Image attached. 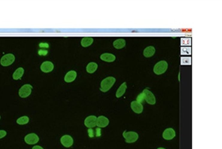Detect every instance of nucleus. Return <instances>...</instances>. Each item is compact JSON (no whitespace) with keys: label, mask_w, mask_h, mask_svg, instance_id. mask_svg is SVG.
<instances>
[{"label":"nucleus","mask_w":222,"mask_h":149,"mask_svg":"<svg viewBox=\"0 0 222 149\" xmlns=\"http://www.w3.org/2000/svg\"><path fill=\"white\" fill-rule=\"evenodd\" d=\"M144 99L146 102H147L148 104L151 105H154L155 104L156 100H155V97L154 94L152 93L150 90L147 89H145L143 92H142Z\"/></svg>","instance_id":"4"},{"label":"nucleus","mask_w":222,"mask_h":149,"mask_svg":"<svg viewBox=\"0 0 222 149\" xmlns=\"http://www.w3.org/2000/svg\"><path fill=\"white\" fill-rule=\"evenodd\" d=\"M61 144L66 148H69L73 146L74 143V140L72 136L68 135H65L61 138Z\"/></svg>","instance_id":"8"},{"label":"nucleus","mask_w":222,"mask_h":149,"mask_svg":"<svg viewBox=\"0 0 222 149\" xmlns=\"http://www.w3.org/2000/svg\"><path fill=\"white\" fill-rule=\"evenodd\" d=\"M176 136L175 131L173 128H167L166 129L163 133H162V138L166 140H173Z\"/></svg>","instance_id":"10"},{"label":"nucleus","mask_w":222,"mask_h":149,"mask_svg":"<svg viewBox=\"0 0 222 149\" xmlns=\"http://www.w3.org/2000/svg\"><path fill=\"white\" fill-rule=\"evenodd\" d=\"M98 68V65L96 62H90L86 66V71L89 73H93Z\"/></svg>","instance_id":"20"},{"label":"nucleus","mask_w":222,"mask_h":149,"mask_svg":"<svg viewBox=\"0 0 222 149\" xmlns=\"http://www.w3.org/2000/svg\"><path fill=\"white\" fill-rule=\"evenodd\" d=\"M181 54L182 55H191V47H183L181 48Z\"/></svg>","instance_id":"24"},{"label":"nucleus","mask_w":222,"mask_h":149,"mask_svg":"<svg viewBox=\"0 0 222 149\" xmlns=\"http://www.w3.org/2000/svg\"><path fill=\"white\" fill-rule=\"evenodd\" d=\"M0 119H1V116H0Z\"/></svg>","instance_id":"34"},{"label":"nucleus","mask_w":222,"mask_h":149,"mask_svg":"<svg viewBox=\"0 0 222 149\" xmlns=\"http://www.w3.org/2000/svg\"><path fill=\"white\" fill-rule=\"evenodd\" d=\"M109 124V120L105 116H99L96 119V126L100 128L107 127Z\"/></svg>","instance_id":"11"},{"label":"nucleus","mask_w":222,"mask_h":149,"mask_svg":"<svg viewBox=\"0 0 222 149\" xmlns=\"http://www.w3.org/2000/svg\"><path fill=\"white\" fill-rule=\"evenodd\" d=\"M144 101H145V99H144V96L143 93H140V94H138L137 98V102L140 103L142 104L144 102Z\"/></svg>","instance_id":"26"},{"label":"nucleus","mask_w":222,"mask_h":149,"mask_svg":"<svg viewBox=\"0 0 222 149\" xmlns=\"http://www.w3.org/2000/svg\"><path fill=\"white\" fill-rule=\"evenodd\" d=\"M97 117L95 115H90L87 117L84 120V124L88 128H93L96 126Z\"/></svg>","instance_id":"9"},{"label":"nucleus","mask_w":222,"mask_h":149,"mask_svg":"<svg viewBox=\"0 0 222 149\" xmlns=\"http://www.w3.org/2000/svg\"><path fill=\"white\" fill-rule=\"evenodd\" d=\"M181 45L182 46H188L191 45V38H182L181 39Z\"/></svg>","instance_id":"25"},{"label":"nucleus","mask_w":222,"mask_h":149,"mask_svg":"<svg viewBox=\"0 0 222 149\" xmlns=\"http://www.w3.org/2000/svg\"><path fill=\"white\" fill-rule=\"evenodd\" d=\"M15 57L13 54H5L1 57V61H0V63H1V65L3 66H8L13 63V62L15 61Z\"/></svg>","instance_id":"6"},{"label":"nucleus","mask_w":222,"mask_h":149,"mask_svg":"<svg viewBox=\"0 0 222 149\" xmlns=\"http://www.w3.org/2000/svg\"><path fill=\"white\" fill-rule=\"evenodd\" d=\"M7 135V131L4 130H0V139L6 136Z\"/></svg>","instance_id":"30"},{"label":"nucleus","mask_w":222,"mask_h":149,"mask_svg":"<svg viewBox=\"0 0 222 149\" xmlns=\"http://www.w3.org/2000/svg\"><path fill=\"white\" fill-rule=\"evenodd\" d=\"M123 136L128 143H133L138 139V134L135 131H124Z\"/></svg>","instance_id":"3"},{"label":"nucleus","mask_w":222,"mask_h":149,"mask_svg":"<svg viewBox=\"0 0 222 149\" xmlns=\"http://www.w3.org/2000/svg\"><path fill=\"white\" fill-rule=\"evenodd\" d=\"M126 89H127L126 83V82L123 83V84L121 85V86H120V87H119L118 89L117 90L116 94V98H121V97L122 96H123L124 94L125 93V92H126Z\"/></svg>","instance_id":"16"},{"label":"nucleus","mask_w":222,"mask_h":149,"mask_svg":"<svg viewBox=\"0 0 222 149\" xmlns=\"http://www.w3.org/2000/svg\"><path fill=\"white\" fill-rule=\"evenodd\" d=\"M48 54V50H43L41 49L38 51V54L40 56H46Z\"/></svg>","instance_id":"29"},{"label":"nucleus","mask_w":222,"mask_h":149,"mask_svg":"<svg viewBox=\"0 0 222 149\" xmlns=\"http://www.w3.org/2000/svg\"><path fill=\"white\" fill-rule=\"evenodd\" d=\"M157 149H166V148H162V147H159V148H157Z\"/></svg>","instance_id":"33"},{"label":"nucleus","mask_w":222,"mask_h":149,"mask_svg":"<svg viewBox=\"0 0 222 149\" xmlns=\"http://www.w3.org/2000/svg\"><path fill=\"white\" fill-rule=\"evenodd\" d=\"M93 42V39L90 37H84L81 40V44L83 47H88L91 45Z\"/></svg>","instance_id":"21"},{"label":"nucleus","mask_w":222,"mask_h":149,"mask_svg":"<svg viewBox=\"0 0 222 149\" xmlns=\"http://www.w3.org/2000/svg\"><path fill=\"white\" fill-rule=\"evenodd\" d=\"M100 59L102 61L107 62H112L115 61L116 56L112 54H110V53H104L100 56Z\"/></svg>","instance_id":"15"},{"label":"nucleus","mask_w":222,"mask_h":149,"mask_svg":"<svg viewBox=\"0 0 222 149\" xmlns=\"http://www.w3.org/2000/svg\"><path fill=\"white\" fill-rule=\"evenodd\" d=\"M39 46L40 48H48L49 47V44L47 43H44V42H42V43H40L39 44Z\"/></svg>","instance_id":"31"},{"label":"nucleus","mask_w":222,"mask_h":149,"mask_svg":"<svg viewBox=\"0 0 222 149\" xmlns=\"http://www.w3.org/2000/svg\"><path fill=\"white\" fill-rule=\"evenodd\" d=\"M29 122V118L28 116H22L17 120V123L19 125H25Z\"/></svg>","instance_id":"22"},{"label":"nucleus","mask_w":222,"mask_h":149,"mask_svg":"<svg viewBox=\"0 0 222 149\" xmlns=\"http://www.w3.org/2000/svg\"><path fill=\"white\" fill-rule=\"evenodd\" d=\"M116 82V78L112 77H109L104 78L101 82L100 90L103 93H106L112 88Z\"/></svg>","instance_id":"1"},{"label":"nucleus","mask_w":222,"mask_h":149,"mask_svg":"<svg viewBox=\"0 0 222 149\" xmlns=\"http://www.w3.org/2000/svg\"><path fill=\"white\" fill-rule=\"evenodd\" d=\"M53 64L50 61H45L41 65V70L44 73H50L53 71Z\"/></svg>","instance_id":"13"},{"label":"nucleus","mask_w":222,"mask_h":149,"mask_svg":"<svg viewBox=\"0 0 222 149\" xmlns=\"http://www.w3.org/2000/svg\"><path fill=\"white\" fill-rule=\"evenodd\" d=\"M24 73V68H21V67L20 68H19L13 73V78L14 80H16V81H17V80L20 79L21 77L23 76Z\"/></svg>","instance_id":"19"},{"label":"nucleus","mask_w":222,"mask_h":149,"mask_svg":"<svg viewBox=\"0 0 222 149\" xmlns=\"http://www.w3.org/2000/svg\"><path fill=\"white\" fill-rule=\"evenodd\" d=\"M181 65H191V57H182L181 58Z\"/></svg>","instance_id":"23"},{"label":"nucleus","mask_w":222,"mask_h":149,"mask_svg":"<svg viewBox=\"0 0 222 149\" xmlns=\"http://www.w3.org/2000/svg\"><path fill=\"white\" fill-rule=\"evenodd\" d=\"M101 133H102L101 129L100 128V127H97V128L95 129V135L96 137H99V136H101Z\"/></svg>","instance_id":"28"},{"label":"nucleus","mask_w":222,"mask_h":149,"mask_svg":"<svg viewBox=\"0 0 222 149\" xmlns=\"http://www.w3.org/2000/svg\"><path fill=\"white\" fill-rule=\"evenodd\" d=\"M167 68H168V65L166 61H161L158 63L155 64V65L154 67V72L156 74H162L166 72Z\"/></svg>","instance_id":"2"},{"label":"nucleus","mask_w":222,"mask_h":149,"mask_svg":"<svg viewBox=\"0 0 222 149\" xmlns=\"http://www.w3.org/2000/svg\"><path fill=\"white\" fill-rule=\"evenodd\" d=\"M32 86L30 84H25L21 87L19 90V95L22 98H28L31 95Z\"/></svg>","instance_id":"5"},{"label":"nucleus","mask_w":222,"mask_h":149,"mask_svg":"<svg viewBox=\"0 0 222 149\" xmlns=\"http://www.w3.org/2000/svg\"><path fill=\"white\" fill-rule=\"evenodd\" d=\"M88 136L90 138H93L95 136V132H94V130L92 128H89L88 129Z\"/></svg>","instance_id":"27"},{"label":"nucleus","mask_w":222,"mask_h":149,"mask_svg":"<svg viewBox=\"0 0 222 149\" xmlns=\"http://www.w3.org/2000/svg\"><path fill=\"white\" fill-rule=\"evenodd\" d=\"M113 45L116 49H121L126 45V41L123 38H120L114 41Z\"/></svg>","instance_id":"18"},{"label":"nucleus","mask_w":222,"mask_h":149,"mask_svg":"<svg viewBox=\"0 0 222 149\" xmlns=\"http://www.w3.org/2000/svg\"><path fill=\"white\" fill-rule=\"evenodd\" d=\"M155 52V49L153 46H149L146 47L144 50V56L145 57H150L153 56Z\"/></svg>","instance_id":"17"},{"label":"nucleus","mask_w":222,"mask_h":149,"mask_svg":"<svg viewBox=\"0 0 222 149\" xmlns=\"http://www.w3.org/2000/svg\"><path fill=\"white\" fill-rule=\"evenodd\" d=\"M39 136L35 133H30L27 135L24 138L25 142L28 145H35L39 141Z\"/></svg>","instance_id":"7"},{"label":"nucleus","mask_w":222,"mask_h":149,"mask_svg":"<svg viewBox=\"0 0 222 149\" xmlns=\"http://www.w3.org/2000/svg\"><path fill=\"white\" fill-rule=\"evenodd\" d=\"M76 77H77V73L75 71H73V70L69 71L66 73V76H65L64 81L67 83H71L75 81V79L76 78Z\"/></svg>","instance_id":"14"},{"label":"nucleus","mask_w":222,"mask_h":149,"mask_svg":"<svg viewBox=\"0 0 222 149\" xmlns=\"http://www.w3.org/2000/svg\"><path fill=\"white\" fill-rule=\"evenodd\" d=\"M131 108L135 114H140L142 113L144 110V106L142 104L137 102V101H133L131 103Z\"/></svg>","instance_id":"12"},{"label":"nucleus","mask_w":222,"mask_h":149,"mask_svg":"<svg viewBox=\"0 0 222 149\" xmlns=\"http://www.w3.org/2000/svg\"><path fill=\"white\" fill-rule=\"evenodd\" d=\"M32 149H44L42 147L39 146V145H35L33 147H32Z\"/></svg>","instance_id":"32"}]
</instances>
